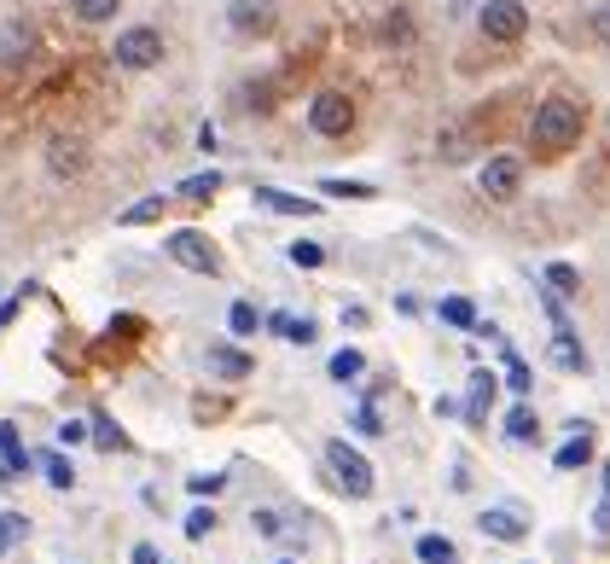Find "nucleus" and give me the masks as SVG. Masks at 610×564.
<instances>
[{
	"label": "nucleus",
	"mask_w": 610,
	"mask_h": 564,
	"mask_svg": "<svg viewBox=\"0 0 610 564\" xmlns=\"http://www.w3.org/2000/svg\"><path fill=\"white\" fill-rule=\"evenodd\" d=\"M581 128H588V117H581L576 99L552 93L536 106V117H529V146H536L541 158H558V151H570L581 140Z\"/></svg>",
	"instance_id": "nucleus-1"
},
{
	"label": "nucleus",
	"mask_w": 610,
	"mask_h": 564,
	"mask_svg": "<svg viewBox=\"0 0 610 564\" xmlns=\"http://www.w3.org/2000/svg\"><path fill=\"white\" fill-rule=\"evenodd\" d=\"M111 59H117L122 70H151V65H163V36L151 30V23H134V30L117 36Z\"/></svg>",
	"instance_id": "nucleus-2"
},
{
	"label": "nucleus",
	"mask_w": 610,
	"mask_h": 564,
	"mask_svg": "<svg viewBox=\"0 0 610 564\" xmlns=\"http://www.w3.org/2000/svg\"><path fill=\"white\" fill-rule=\"evenodd\" d=\"M477 187H482V198H494V204L518 198V187H523V158H512V151H494V158H482Z\"/></svg>",
	"instance_id": "nucleus-3"
},
{
	"label": "nucleus",
	"mask_w": 610,
	"mask_h": 564,
	"mask_svg": "<svg viewBox=\"0 0 610 564\" xmlns=\"http://www.w3.org/2000/svg\"><path fill=\"white\" fill-rule=\"evenodd\" d=\"M169 263H181L187 274H221V256H216V245L210 239H203V234H192V227H181V234H169Z\"/></svg>",
	"instance_id": "nucleus-4"
},
{
	"label": "nucleus",
	"mask_w": 610,
	"mask_h": 564,
	"mask_svg": "<svg viewBox=\"0 0 610 564\" xmlns=\"http://www.w3.org/2000/svg\"><path fill=\"white\" fill-rule=\"evenodd\" d=\"M309 128L320 140H343L349 128H354V106H349V93H314V106H309Z\"/></svg>",
	"instance_id": "nucleus-5"
},
{
	"label": "nucleus",
	"mask_w": 610,
	"mask_h": 564,
	"mask_svg": "<svg viewBox=\"0 0 610 564\" xmlns=\"http://www.w3.org/2000/svg\"><path fill=\"white\" fill-rule=\"evenodd\" d=\"M477 30L489 36V41H523V30H529V12L518 7V0H489V7L477 12Z\"/></svg>",
	"instance_id": "nucleus-6"
},
{
	"label": "nucleus",
	"mask_w": 610,
	"mask_h": 564,
	"mask_svg": "<svg viewBox=\"0 0 610 564\" xmlns=\"http://www.w3.org/2000/svg\"><path fill=\"white\" fill-rule=\"evenodd\" d=\"M326 459H332L338 483H343L354 501H367V495H372V466H367V454H354L349 443H326Z\"/></svg>",
	"instance_id": "nucleus-7"
},
{
	"label": "nucleus",
	"mask_w": 610,
	"mask_h": 564,
	"mask_svg": "<svg viewBox=\"0 0 610 564\" xmlns=\"http://www.w3.org/2000/svg\"><path fill=\"white\" fill-rule=\"evenodd\" d=\"M227 23H233V36H273L279 30V7L273 0H233V7H227Z\"/></svg>",
	"instance_id": "nucleus-8"
},
{
	"label": "nucleus",
	"mask_w": 610,
	"mask_h": 564,
	"mask_svg": "<svg viewBox=\"0 0 610 564\" xmlns=\"http://www.w3.org/2000/svg\"><path fill=\"white\" fill-rule=\"evenodd\" d=\"M36 59V23L30 18H7L0 23V70H23Z\"/></svg>",
	"instance_id": "nucleus-9"
},
{
	"label": "nucleus",
	"mask_w": 610,
	"mask_h": 564,
	"mask_svg": "<svg viewBox=\"0 0 610 564\" xmlns=\"http://www.w3.org/2000/svg\"><path fill=\"white\" fill-rule=\"evenodd\" d=\"M47 169H53V175H82L88 169V146L76 135H53V140H47Z\"/></svg>",
	"instance_id": "nucleus-10"
},
{
	"label": "nucleus",
	"mask_w": 610,
	"mask_h": 564,
	"mask_svg": "<svg viewBox=\"0 0 610 564\" xmlns=\"http://www.w3.org/2000/svg\"><path fill=\"white\" fill-rule=\"evenodd\" d=\"M30 472V454H23V437H18V425H0V477H23Z\"/></svg>",
	"instance_id": "nucleus-11"
},
{
	"label": "nucleus",
	"mask_w": 610,
	"mask_h": 564,
	"mask_svg": "<svg viewBox=\"0 0 610 564\" xmlns=\"http://www.w3.org/2000/svg\"><path fill=\"white\" fill-rule=\"evenodd\" d=\"M257 204L262 210H279V216H320L314 198H297V192H279V187H257Z\"/></svg>",
	"instance_id": "nucleus-12"
},
{
	"label": "nucleus",
	"mask_w": 610,
	"mask_h": 564,
	"mask_svg": "<svg viewBox=\"0 0 610 564\" xmlns=\"http://www.w3.org/2000/svg\"><path fill=\"white\" fill-rule=\"evenodd\" d=\"M552 367L558 373H588V349L576 344L570 326H558V338H552Z\"/></svg>",
	"instance_id": "nucleus-13"
},
{
	"label": "nucleus",
	"mask_w": 610,
	"mask_h": 564,
	"mask_svg": "<svg viewBox=\"0 0 610 564\" xmlns=\"http://www.w3.org/2000/svg\"><path fill=\"white\" fill-rule=\"evenodd\" d=\"M477 530H482V535H494V542H523V518H518V512H500V506L482 512Z\"/></svg>",
	"instance_id": "nucleus-14"
},
{
	"label": "nucleus",
	"mask_w": 610,
	"mask_h": 564,
	"mask_svg": "<svg viewBox=\"0 0 610 564\" xmlns=\"http://www.w3.org/2000/svg\"><path fill=\"white\" fill-rule=\"evenodd\" d=\"M588 459H593V431H588V425H581V431H576V437H570L564 448H558V454H552V466H558V472H576V466H588Z\"/></svg>",
	"instance_id": "nucleus-15"
},
{
	"label": "nucleus",
	"mask_w": 610,
	"mask_h": 564,
	"mask_svg": "<svg viewBox=\"0 0 610 564\" xmlns=\"http://www.w3.org/2000/svg\"><path fill=\"white\" fill-rule=\"evenodd\" d=\"M203 362H210V373H221V378H244V373H250V355L233 349V344H210V355H203Z\"/></svg>",
	"instance_id": "nucleus-16"
},
{
	"label": "nucleus",
	"mask_w": 610,
	"mask_h": 564,
	"mask_svg": "<svg viewBox=\"0 0 610 564\" xmlns=\"http://www.w3.org/2000/svg\"><path fill=\"white\" fill-rule=\"evenodd\" d=\"M506 437H512V443H536L541 437V414L529 402H518L512 414H506Z\"/></svg>",
	"instance_id": "nucleus-17"
},
{
	"label": "nucleus",
	"mask_w": 610,
	"mask_h": 564,
	"mask_svg": "<svg viewBox=\"0 0 610 564\" xmlns=\"http://www.w3.org/2000/svg\"><path fill=\"white\" fill-rule=\"evenodd\" d=\"M494 390H500L494 373H471V402H466V414H471V419H482V414L494 407Z\"/></svg>",
	"instance_id": "nucleus-18"
},
{
	"label": "nucleus",
	"mask_w": 610,
	"mask_h": 564,
	"mask_svg": "<svg viewBox=\"0 0 610 564\" xmlns=\"http://www.w3.org/2000/svg\"><path fill=\"white\" fill-rule=\"evenodd\" d=\"M448 326H460V332H471L477 326V303L471 297H442V309H437Z\"/></svg>",
	"instance_id": "nucleus-19"
},
{
	"label": "nucleus",
	"mask_w": 610,
	"mask_h": 564,
	"mask_svg": "<svg viewBox=\"0 0 610 564\" xmlns=\"http://www.w3.org/2000/svg\"><path fill=\"white\" fill-rule=\"evenodd\" d=\"M117 7H122V0H70V12L82 18V23H111Z\"/></svg>",
	"instance_id": "nucleus-20"
},
{
	"label": "nucleus",
	"mask_w": 610,
	"mask_h": 564,
	"mask_svg": "<svg viewBox=\"0 0 610 564\" xmlns=\"http://www.w3.org/2000/svg\"><path fill=\"white\" fill-rule=\"evenodd\" d=\"M361 373H367V355H361V349H338V355H332V378H338V384H354Z\"/></svg>",
	"instance_id": "nucleus-21"
},
{
	"label": "nucleus",
	"mask_w": 610,
	"mask_h": 564,
	"mask_svg": "<svg viewBox=\"0 0 610 564\" xmlns=\"http://www.w3.org/2000/svg\"><path fill=\"white\" fill-rule=\"evenodd\" d=\"M547 286H552L558 297H576V291H581V274H576L570 263H547Z\"/></svg>",
	"instance_id": "nucleus-22"
},
{
	"label": "nucleus",
	"mask_w": 610,
	"mask_h": 564,
	"mask_svg": "<svg viewBox=\"0 0 610 564\" xmlns=\"http://www.w3.org/2000/svg\"><path fill=\"white\" fill-rule=\"evenodd\" d=\"M227 326H233V338H250V332L262 326V315H257V303H233V309H227Z\"/></svg>",
	"instance_id": "nucleus-23"
},
{
	"label": "nucleus",
	"mask_w": 610,
	"mask_h": 564,
	"mask_svg": "<svg viewBox=\"0 0 610 564\" xmlns=\"http://www.w3.org/2000/svg\"><path fill=\"white\" fill-rule=\"evenodd\" d=\"M279 338H291V344H314V320H291V315H273L268 320Z\"/></svg>",
	"instance_id": "nucleus-24"
},
{
	"label": "nucleus",
	"mask_w": 610,
	"mask_h": 564,
	"mask_svg": "<svg viewBox=\"0 0 610 564\" xmlns=\"http://www.w3.org/2000/svg\"><path fill=\"white\" fill-rule=\"evenodd\" d=\"M419 558L424 564H453V542L448 535H419Z\"/></svg>",
	"instance_id": "nucleus-25"
},
{
	"label": "nucleus",
	"mask_w": 610,
	"mask_h": 564,
	"mask_svg": "<svg viewBox=\"0 0 610 564\" xmlns=\"http://www.w3.org/2000/svg\"><path fill=\"white\" fill-rule=\"evenodd\" d=\"M41 472H47V483H53V489H70V483H76V472H70L64 454H41Z\"/></svg>",
	"instance_id": "nucleus-26"
},
{
	"label": "nucleus",
	"mask_w": 610,
	"mask_h": 564,
	"mask_svg": "<svg viewBox=\"0 0 610 564\" xmlns=\"http://www.w3.org/2000/svg\"><path fill=\"white\" fill-rule=\"evenodd\" d=\"M216 192H221V175H216V169H210V175H192V181H181V198H198V204H203V198H216Z\"/></svg>",
	"instance_id": "nucleus-27"
},
{
	"label": "nucleus",
	"mask_w": 610,
	"mask_h": 564,
	"mask_svg": "<svg viewBox=\"0 0 610 564\" xmlns=\"http://www.w3.org/2000/svg\"><path fill=\"white\" fill-rule=\"evenodd\" d=\"M93 443H99V448H129V437H122V431H117L106 414H93Z\"/></svg>",
	"instance_id": "nucleus-28"
},
{
	"label": "nucleus",
	"mask_w": 610,
	"mask_h": 564,
	"mask_svg": "<svg viewBox=\"0 0 610 564\" xmlns=\"http://www.w3.org/2000/svg\"><path fill=\"white\" fill-rule=\"evenodd\" d=\"M23 530H30V518H23V512H0V553H7Z\"/></svg>",
	"instance_id": "nucleus-29"
},
{
	"label": "nucleus",
	"mask_w": 610,
	"mask_h": 564,
	"mask_svg": "<svg viewBox=\"0 0 610 564\" xmlns=\"http://www.w3.org/2000/svg\"><path fill=\"white\" fill-rule=\"evenodd\" d=\"M163 216V198H140L129 216H122V227H146V221H158Z\"/></svg>",
	"instance_id": "nucleus-30"
},
{
	"label": "nucleus",
	"mask_w": 610,
	"mask_h": 564,
	"mask_svg": "<svg viewBox=\"0 0 610 564\" xmlns=\"http://www.w3.org/2000/svg\"><path fill=\"white\" fill-rule=\"evenodd\" d=\"M291 263H297V268H320V263H326V245L297 239V245H291Z\"/></svg>",
	"instance_id": "nucleus-31"
},
{
	"label": "nucleus",
	"mask_w": 610,
	"mask_h": 564,
	"mask_svg": "<svg viewBox=\"0 0 610 564\" xmlns=\"http://www.w3.org/2000/svg\"><path fill=\"white\" fill-rule=\"evenodd\" d=\"M187 535H192V542H203V535H216V512H210V506H198L192 518H187Z\"/></svg>",
	"instance_id": "nucleus-32"
},
{
	"label": "nucleus",
	"mask_w": 610,
	"mask_h": 564,
	"mask_svg": "<svg viewBox=\"0 0 610 564\" xmlns=\"http://www.w3.org/2000/svg\"><path fill=\"white\" fill-rule=\"evenodd\" d=\"M320 192H326V198H372V187H367V181H326Z\"/></svg>",
	"instance_id": "nucleus-33"
},
{
	"label": "nucleus",
	"mask_w": 610,
	"mask_h": 564,
	"mask_svg": "<svg viewBox=\"0 0 610 564\" xmlns=\"http://www.w3.org/2000/svg\"><path fill=\"white\" fill-rule=\"evenodd\" d=\"M384 36L407 47V41H413V18H407V12H390V18H384Z\"/></svg>",
	"instance_id": "nucleus-34"
},
{
	"label": "nucleus",
	"mask_w": 610,
	"mask_h": 564,
	"mask_svg": "<svg viewBox=\"0 0 610 564\" xmlns=\"http://www.w3.org/2000/svg\"><path fill=\"white\" fill-rule=\"evenodd\" d=\"M506 384H512V390H518V396L529 390V367L518 362V355H506Z\"/></svg>",
	"instance_id": "nucleus-35"
},
{
	"label": "nucleus",
	"mask_w": 610,
	"mask_h": 564,
	"mask_svg": "<svg viewBox=\"0 0 610 564\" xmlns=\"http://www.w3.org/2000/svg\"><path fill=\"white\" fill-rule=\"evenodd\" d=\"M250 524H257V535H279V512H250Z\"/></svg>",
	"instance_id": "nucleus-36"
},
{
	"label": "nucleus",
	"mask_w": 610,
	"mask_h": 564,
	"mask_svg": "<svg viewBox=\"0 0 610 564\" xmlns=\"http://www.w3.org/2000/svg\"><path fill=\"white\" fill-rule=\"evenodd\" d=\"M187 489H192V495H216V489H221V477H192Z\"/></svg>",
	"instance_id": "nucleus-37"
},
{
	"label": "nucleus",
	"mask_w": 610,
	"mask_h": 564,
	"mask_svg": "<svg viewBox=\"0 0 610 564\" xmlns=\"http://www.w3.org/2000/svg\"><path fill=\"white\" fill-rule=\"evenodd\" d=\"M354 425H361L367 437H378V414H372V407H361V414H354Z\"/></svg>",
	"instance_id": "nucleus-38"
},
{
	"label": "nucleus",
	"mask_w": 610,
	"mask_h": 564,
	"mask_svg": "<svg viewBox=\"0 0 610 564\" xmlns=\"http://www.w3.org/2000/svg\"><path fill=\"white\" fill-rule=\"evenodd\" d=\"M593 524H599V530L610 535V501H599V512H593Z\"/></svg>",
	"instance_id": "nucleus-39"
},
{
	"label": "nucleus",
	"mask_w": 610,
	"mask_h": 564,
	"mask_svg": "<svg viewBox=\"0 0 610 564\" xmlns=\"http://www.w3.org/2000/svg\"><path fill=\"white\" fill-rule=\"evenodd\" d=\"M604 501H610V459H604Z\"/></svg>",
	"instance_id": "nucleus-40"
},
{
	"label": "nucleus",
	"mask_w": 610,
	"mask_h": 564,
	"mask_svg": "<svg viewBox=\"0 0 610 564\" xmlns=\"http://www.w3.org/2000/svg\"><path fill=\"white\" fill-rule=\"evenodd\" d=\"M286 564H291V558H286Z\"/></svg>",
	"instance_id": "nucleus-41"
}]
</instances>
